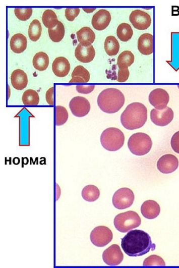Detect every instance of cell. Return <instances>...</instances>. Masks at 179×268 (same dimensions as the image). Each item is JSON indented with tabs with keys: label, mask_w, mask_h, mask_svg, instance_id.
I'll use <instances>...</instances> for the list:
<instances>
[{
	"label": "cell",
	"mask_w": 179,
	"mask_h": 268,
	"mask_svg": "<svg viewBox=\"0 0 179 268\" xmlns=\"http://www.w3.org/2000/svg\"><path fill=\"white\" fill-rule=\"evenodd\" d=\"M28 41L22 34H16L12 37L10 40V47L12 51L16 54L25 51L27 48Z\"/></svg>",
	"instance_id": "cell-21"
},
{
	"label": "cell",
	"mask_w": 179,
	"mask_h": 268,
	"mask_svg": "<svg viewBox=\"0 0 179 268\" xmlns=\"http://www.w3.org/2000/svg\"><path fill=\"white\" fill-rule=\"evenodd\" d=\"M111 20V16L109 12L105 10H100L94 15L92 24L96 30L102 31L108 27Z\"/></svg>",
	"instance_id": "cell-15"
},
{
	"label": "cell",
	"mask_w": 179,
	"mask_h": 268,
	"mask_svg": "<svg viewBox=\"0 0 179 268\" xmlns=\"http://www.w3.org/2000/svg\"><path fill=\"white\" fill-rule=\"evenodd\" d=\"M11 82L15 89L22 90L27 87L28 83V76L26 74L24 71L17 69L12 73Z\"/></svg>",
	"instance_id": "cell-20"
},
{
	"label": "cell",
	"mask_w": 179,
	"mask_h": 268,
	"mask_svg": "<svg viewBox=\"0 0 179 268\" xmlns=\"http://www.w3.org/2000/svg\"><path fill=\"white\" fill-rule=\"evenodd\" d=\"M120 46L118 41L113 36H108L104 42V49L110 57L118 54Z\"/></svg>",
	"instance_id": "cell-26"
},
{
	"label": "cell",
	"mask_w": 179,
	"mask_h": 268,
	"mask_svg": "<svg viewBox=\"0 0 179 268\" xmlns=\"http://www.w3.org/2000/svg\"><path fill=\"white\" fill-rule=\"evenodd\" d=\"M31 8H16L14 10L16 17L22 21H26L30 19L32 14Z\"/></svg>",
	"instance_id": "cell-34"
},
{
	"label": "cell",
	"mask_w": 179,
	"mask_h": 268,
	"mask_svg": "<svg viewBox=\"0 0 179 268\" xmlns=\"http://www.w3.org/2000/svg\"><path fill=\"white\" fill-rule=\"evenodd\" d=\"M141 212L145 219L153 220L159 216L160 207L157 202L153 200H148L143 202L141 207Z\"/></svg>",
	"instance_id": "cell-19"
},
{
	"label": "cell",
	"mask_w": 179,
	"mask_h": 268,
	"mask_svg": "<svg viewBox=\"0 0 179 268\" xmlns=\"http://www.w3.org/2000/svg\"><path fill=\"white\" fill-rule=\"evenodd\" d=\"M69 106L72 114L77 117L86 116L90 111V102L84 97H75L70 101Z\"/></svg>",
	"instance_id": "cell-12"
},
{
	"label": "cell",
	"mask_w": 179,
	"mask_h": 268,
	"mask_svg": "<svg viewBox=\"0 0 179 268\" xmlns=\"http://www.w3.org/2000/svg\"><path fill=\"white\" fill-rule=\"evenodd\" d=\"M174 112L169 107L163 110L154 109L151 112V120L154 125L158 126L168 125L174 119Z\"/></svg>",
	"instance_id": "cell-10"
},
{
	"label": "cell",
	"mask_w": 179,
	"mask_h": 268,
	"mask_svg": "<svg viewBox=\"0 0 179 268\" xmlns=\"http://www.w3.org/2000/svg\"><path fill=\"white\" fill-rule=\"evenodd\" d=\"M48 34L52 42H60L64 39L65 35V28L63 23L58 21L57 25L55 28L48 29Z\"/></svg>",
	"instance_id": "cell-32"
},
{
	"label": "cell",
	"mask_w": 179,
	"mask_h": 268,
	"mask_svg": "<svg viewBox=\"0 0 179 268\" xmlns=\"http://www.w3.org/2000/svg\"><path fill=\"white\" fill-rule=\"evenodd\" d=\"M129 75H130V72H129L128 68H126V69H119L118 79H117V81L119 82H125L127 81Z\"/></svg>",
	"instance_id": "cell-37"
},
{
	"label": "cell",
	"mask_w": 179,
	"mask_h": 268,
	"mask_svg": "<svg viewBox=\"0 0 179 268\" xmlns=\"http://www.w3.org/2000/svg\"><path fill=\"white\" fill-rule=\"evenodd\" d=\"M22 102L24 105H36L39 104L40 98L39 94L34 90H26L23 94Z\"/></svg>",
	"instance_id": "cell-31"
},
{
	"label": "cell",
	"mask_w": 179,
	"mask_h": 268,
	"mask_svg": "<svg viewBox=\"0 0 179 268\" xmlns=\"http://www.w3.org/2000/svg\"><path fill=\"white\" fill-rule=\"evenodd\" d=\"M42 22L46 28L50 29H53L57 25L58 20L53 11L47 10L43 14Z\"/></svg>",
	"instance_id": "cell-29"
},
{
	"label": "cell",
	"mask_w": 179,
	"mask_h": 268,
	"mask_svg": "<svg viewBox=\"0 0 179 268\" xmlns=\"http://www.w3.org/2000/svg\"><path fill=\"white\" fill-rule=\"evenodd\" d=\"M121 246L123 251L129 257H141L156 248L150 235L142 230L129 231L122 238Z\"/></svg>",
	"instance_id": "cell-1"
},
{
	"label": "cell",
	"mask_w": 179,
	"mask_h": 268,
	"mask_svg": "<svg viewBox=\"0 0 179 268\" xmlns=\"http://www.w3.org/2000/svg\"><path fill=\"white\" fill-rule=\"evenodd\" d=\"M125 137L123 132L116 128L105 129L101 135V143L108 151H116L124 145Z\"/></svg>",
	"instance_id": "cell-4"
},
{
	"label": "cell",
	"mask_w": 179,
	"mask_h": 268,
	"mask_svg": "<svg viewBox=\"0 0 179 268\" xmlns=\"http://www.w3.org/2000/svg\"><path fill=\"white\" fill-rule=\"evenodd\" d=\"M78 42L84 45H90L95 42L96 35L92 29L83 27L76 32Z\"/></svg>",
	"instance_id": "cell-23"
},
{
	"label": "cell",
	"mask_w": 179,
	"mask_h": 268,
	"mask_svg": "<svg viewBox=\"0 0 179 268\" xmlns=\"http://www.w3.org/2000/svg\"><path fill=\"white\" fill-rule=\"evenodd\" d=\"M95 85H77L76 90L79 93L89 94L95 89Z\"/></svg>",
	"instance_id": "cell-38"
},
{
	"label": "cell",
	"mask_w": 179,
	"mask_h": 268,
	"mask_svg": "<svg viewBox=\"0 0 179 268\" xmlns=\"http://www.w3.org/2000/svg\"><path fill=\"white\" fill-rule=\"evenodd\" d=\"M42 32V28L40 22L38 20H34L31 23L28 29L29 39L32 42H37L40 39Z\"/></svg>",
	"instance_id": "cell-30"
},
{
	"label": "cell",
	"mask_w": 179,
	"mask_h": 268,
	"mask_svg": "<svg viewBox=\"0 0 179 268\" xmlns=\"http://www.w3.org/2000/svg\"><path fill=\"white\" fill-rule=\"evenodd\" d=\"M165 262L163 259L156 255H151L146 258L143 262V266H165Z\"/></svg>",
	"instance_id": "cell-35"
},
{
	"label": "cell",
	"mask_w": 179,
	"mask_h": 268,
	"mask_svg": "<svg viewBox=\"0 0 179 268\" xmlns=\"http://www.w3.org/2000/svg\"><path fill=\"white\" fill-rule=\"evenodd\" d=\"M128 146L133 154L142 156L147 154L151 151L152 141L148 134L138 132L129 138Z\"/></svg>",
	"instance_id": "cell-5"
},
{
	"label": "cell",
	"mask_w": 179,
	"mask_h": 268,
	"mask_svg": "<svg viewBox=\"0 0 179 268\" xmlns=\"http://www.w3.org/2000/svg\"><path fill=\"white\" fill-rule=\"evenodd\" d=\"M178 158L175 155L166 154L158 159L157 167L161 173L170 174L178 169Z\"/></svg>",
	"instance_id": "cell-14"
},
{
	"label": "cell",
	"mask_w": 179,
	"mask_h": 268,
	"mask_svg": "<svg viewBox=\"0 0 179 268\" xmlns=\"http://www.w3.org/2000/svg\"><path fill=\"white\" fill-rule=\"evenodd\" d=\"M72 79L70 83H87L90 81V74L86 68L78 66L75 68L72 73Z\"/></svg>",
	"instance_id": "cell-22"
},
{
	"label": "cell",
	"mask_w": 179,
	"mask_h": 268,
	"mask_svg": "<svg viewBox=\"0 0 179 268\" xmlns=\"http://www.w3.org/2000/svg\"><path fill=\"white\" fill-rule=\"evenodd\" d=\"M97 102L99 108L104 113L115 114L121 110L124 105L125 97L118 89L109 88L99 93Z\"/></svg>",
	"instance_id": "cell-3"
},
{
	"label": "cell",
	"mask_w": 179,
	"mask_h": 268,
	"mask_svg": "<svg viewBox=\"0 0 179 268\" xmlns=\"http://www.w3.org/2000/svg\"><path fill=\"white\" fill-rule=\"evenodd\" d=\"M81 194L85 201L94 202L99 198L100 191L95 185H89L83 188Z\"/></svg>",
	"instance_id": "cell-25"
},
{
	"label": "cell",
	"mask_w": 179,
	"mask_h": 268,
	"mask_svg": "<svg viewBox=\"0 0 179 268\" xmlns=\"http://www.w3.org/2000/svg\"><path fill=\"white\" fill-rule=\"evenodd\" d=\"M134 55L130 51H125L119 55L117 60V66L119 69H126L131 67L134 63Z\"/></svg>",
	"instance_id": "cell-28"
},
{
	"label": "cell",
	"mask_w": 179,
	"mask_h": 268,
	"mask_svg": "<svg viewBox=\"0 0 179 268\" xmlns=\"http://www.w3.org/2000/svg\"><path fill=\"white\" fill-rule=\"evenodd\" d=\"M53 93L54 87L49 88L46 93V101L49 105L54 104Z\"/></svg>",
	"instance_id": "cell-40"
},
{
	"label": "cell",
	"mask_w": 179,
	"mask_h": 268,
	"mask_svg": "<svg viewBox=\"0 0 179 268\" xmlns=\"http://www.w3.org/2000/svg\"><path fill=\"white\" fill-rule=\"evenodd\" d=\"M129 20L134 27L138 30H146L150 27L152 23L150 15L139 10L132 12L129 16Z\"/></svg>",
	"instance_id": "cell-9"
},
{
	"label": "cell",
	"mask_w": 179,
	"mask_h": 268,
	"mask_svg": "<svg viewBox=\"0 0 179 268\" xmlns=\"http://www.w3.org/2000/svg\"><path fill=\"white\" fill-rule=\"evenodd\" d=\"M138 49L143 55H152L154 52V37L151 34L145 33L138 40Z\"/></svg>",
	"instance_id": "cell-18"
},
{
	"label": "cell",
	"mask_w": 179,
	"mask_h": 268,
	"mask_svg": "<svg viewBox=\"0 0 179 268\" xmlns=\"http://www.w3.org/2000/svg\"><path fill=\"white\" fill-rule=\"evenodd\" d=\"M134 199V194L130 188H120L113 194V205L119 210H124V209L130 207L133 204Z\"/></svg>",
	"instance_id": "cell-7"
},
{
	"label": "cell",
	"mask_w": 179,
	"mask_h": 268,
	"mask_svg": "<svg viewBox=\"0 0 179 268\" xmlns=\"http://www.w3.org/2000/svg\"><path fill=\"white\" fill-rule=\"evenodd\" d=\"M113 239L112 232L105 226H98L90 234V240L97 247H104Z\"/></svg>",
	"instance_id": "cell-8"
},
{
	"label": "cell",
	"mask_w": 179,
	"mask_h": 268,
	"mask_svg": "<svg viewBox=\"0 0 179 268\" xmlns=\"http://www.w3.org/2000/svg\"><path fill=\"white\" fill-rule=\"evenodd\" d=\"M142 223L139 214L128 211L118 214L114 219V225L117 231L126 233L139 227Z\"/></svg>",
	"instance_id": "cell-6"
},
{
	"label": "cell",
	"mask_w": 179,
	"mask_h": 268,
	"mask_svg": "<svg viewBox=\"0 0 179 268\" xmlns=\"http://www.w3.org/2000/svg\"><path fill=\"white\" fill-rule=\"evenodd\" d=\"M69 119L68 112L63 106L55 107V123L57 126H63Z\"/></svg>",
	"instance_id": "cell-33"
},
{
	"label": "cell",
	"mask_w": 179,
	"mask_h": 268,
	"mask_svg": "<svg viewBox=\"0 0 179 268\" xmlns=\"http://www.w3.org/2000/svg\"><path fill=\"white\" fill-rule=\"evenodd\" d=\"M52 70L57 77H66L69 75L70 70L69 60L63 57L55 58L52 64Z\"/></svg>",
	"instance_id": "cell-17"
},
{
	"label": "cell",
	"mask_w": 179,
	"mask_h": 268,
	"mask_svg": "<svg viewBox=\"0 0 179 268\" xmlns=\"http://www.w3.org/2000/svg\"><path fill=\"white\" fill-rule=\"evenodd\" d=\"M80 13V9L79 8H67L66 10V19L70 22L74 21V20L76 17L78 16V15Z\"/></svg>",
	"instance_id": "cell-36"
},
{
	"label": "cell",
	"mask_w": 179,
	"mask_h": 268,
	"mask_svg": "<svg viewBox=\"0 0 179 268\" xmlns=\"http://www.w3.org/2000/svg\"><path fill=\"white\" fill-rule=\"evenodd\" d=\"M149 101L156 110H163L168 104L169 95L165 90L156 88L149 94Z\"/></svg>",
	"instance_id": "cell-13"
},
{
	"label": "cell",
	"mask_w": 179,
	"mask_h": 268,
	"mask_svg": "<svg viewBox=\"0 0 179 268\" xmlns=\"http://www.w3.org/2000/svg\"><path fill=\"white\" fill-rule=\"evenodd\" d=\"M49 64L48 56L43 51L36 53L32 60V65L34 67L40 72H43L48 69Z\"/></svg>",
	"instance_id": "cell-24"
},
{
	"label": "cell",
	"mask_w": 179,
	"mask_h": 268,
	"mask_svg": "<svg viewBox=\"0 0 179 268\" xmlns=\"http://www.w3.org/2000/svg\"><path fill=\"white\" fill-rule=\"evenodd\" d=\"M124 258L121 248L117 244H112L105 249L102 254L104 263L108 266H118Z\"/></svg>",
	"instance_id": "cell-11"
},
{
	"label": "cell",
	"mask_w": 179,
	"mask_h": 268,
	"mask_svg": "<svg viewBox=\"0 0 179 268\" xmlns=\"http://www.w3.org/2000/svg\"><path fill=\"white\" fill-rule=\"evenodd\" d=\"M117 36L122 42H126L131 39L133 35V28L128 23H123L118 26L116 30Z\"/></svg>",
	"instance_id": "cell-27"
},
{
	"label": "cell",
	"mask_w": 179,
	"mask_h": 268,
	"mask_svg": "<svg viewBox=\"0 0 179 268\" xmlns=\"http://www.w3.org/2000/svg\"><path fill=\"white\" fill-rule=\"evenodd\" d=\"M75 57L82 63H91L95 57V49L92 45H84L79 43L75 49Z\"/></svg>",
	"instance_id": "cell-16"
},
{
	"label": "cell",
	"mask_w": 179,
	"mask_h": 268,
	"mask_svg": "<svg viewBox=\"0 0 179 268\" xmlns=\"http://www.w3.org/2000/svg\"><path fill=\"white\" fill-rule=\"evenodd\" d=\"M86 13H92L93 11H95V9H84L83 10Z\"/></svg>",
	"instance_id": "cell-41"
},
{
	"label": "cell",
	"mask_w": 179,
	"mask_h": 268,
	"mask_svg": "<svg viewBox=\"0 0 179 268\" xmlns=\"http://www.w3.org/2000/svg\"><path fill=\"white\" fill-rule=\"evenodd\" d=\"M147 119V108L140 102H133L128 105L120 118L123 127L128 130L142 128Z\"/></svg>",
	"instance_id": "cell-2"
},
{
	"label": "cell",
	"mask_w": 179,
	"mask_h": 268,
	"mask_svg": "<svg viewBox=\"0 0 179 268\" xmlns=\"http://www.w3.org/2000/svg\"><path fill=\"white\" fill-rule=\"evenodd\" d=\"M178 88H179V85H178Z\"/></svg>",
	"instance_id": "cell-42"
},
{
	"label": "cell",
	"mask_w": 179,
	"mask_h": 268,
	"mask_svg": "<svg viewBox=\"0 0 179 268\" xmlns=\"http://www.w3.org/2000/svg\"><path fill=\"white\" fill-rule=\"evenodd\" d=\"M171 145L173 151L179 154V131L173 135L171 140Z\"/></svg>",
	"instance_id": "cell-39"
}]
</instances>
